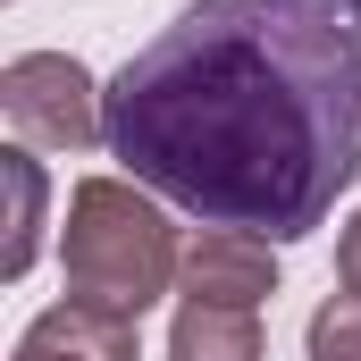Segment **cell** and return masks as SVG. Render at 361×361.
I'll return each mask as SVG.
<instances>
[{
  "label": "cell",
  "mask_w": 361,
  "mask_h": 361,
  "mask_svg": "<svg viewBox=\"0 0 361 361\" xmlns=\"http://www.w3.org/2000/svg\"><path fill=\"white\" fill-rule=\"evenodd\" d=\"M59 252H68V294L101 302V311H126V319H143L185 277V244L169 227V210L126 177H85L68 193Z\"/></svg>",
  "instance_id": "7a4b0ae2"
},
{
  "label": "cell",
  "mask_w": 361,
  "mask_h": 361,
  "mask_svg": "<svg viewBox=\"0 0 361 361\" xmlns=\"http://www.w3.org/2000/svg\"><path fill=\"white\" fill-rule=\"evenodd\" d=\"M0 177H8V202H17V227H8L0 269L25 277V269H34V252H42V169H34V152L17 143V152H0Z\"/></svg>",
  "instance_id": "52a82bcc"
},
{
  "label": "cell",
  "mask_w": 361,
  "mask_h": 361,
  "mask_svg": "<svg viewBox=\"0 0 361 361\" xmlns=\"http://www.w3.org/2000/svg\"><path fill=\"white\" fill-rule=\"evenodd\" d=\"M277 294V252L252 227H202L185 244V302H227V311H261Z\"/></svg>",
  "instance_id": "277c9868"
},
{
  "label": "cell",
  "mask_w": 361,
  "mask_h": 361,
  "mask_svg": "<svg viewBox=\"0 0 361 361\" xmlns=\"http://www.w3.org/2000/svg\"><path fill=\"white\" fill-rule=\"evenodd\" d=\"M336 277H345V294H361V210H353V227L336 235Z\"/></svg>",
  "instance_id": "9c48e42d"
},
{
  "label": "cell",
  "mask_w": 361,
  "mask_h": 361,
  "mask_svg": "<svg viewBox=\"0 0 361 361\" xmlns=\"http://www.w3.org/2000/svg\"><path fill=\"white\" fill-rule=\"evenodd\" d=\"M8 361H143L135 345V319L126 311H101V302H51L25 336H17V353Z\"/></svg>",
  "instance_id": "5b68a950"
},
{
  "label": "cell",
  "mask_w": 361,
  "mask_h": 361,
  "mask_svg": "<svg viewBox=\"0 0 361 361\" xmlns=\"http://www.w3.org/2000/svg\"><path fill=\"white\" fill-rule=\"evenodd\" d=\"M261 311H227V302H185L169 328V361H261Z\"/></svg>",
  "instance_id": "8992f818"
},
{
  "label": "cell",
  "mask_w": 361,
  "mask_h": 361,
  "mask_svg": "<svg viewBox=\"0 0 361 361\" xmlns=\"http://www.w3.org/2000/svg\"><path fill=\"white\" fill-rule=\"evenodd\" d=\"M109 152L210 227L311 235L361 169V0H193L118 68Z\"/></svg>",
  "instance_id": "6da1fadb"
},
{
  "label": "cell",
  "mask_w": 361,
  "mask_h": 361,
  "mask_svg": "<svg viewBox=\"0 0 361 361\" xmlns=\"http://www.w3.org/2000/svg\"><path fill=\"white\" fill-rule=\"evenodd\" d=\"M0 109L25 143H51V152H85L109 143V92L92 85L68 51H25L0 68Z\"/></svg>",
  "instance_id": "3957f363"
},
{
  "label": "cell",
  "mask_w": 361,
  "mask_h": 361,
  "mask_svg": "<svg viewBox=\"0 0 361 361\" xmlns=\"http://www.w3.org/2000/svg\"><path fill=\"white\" fill-rule=\"evenodd\" d=\"M311 361H361V294H336L311 311Z\"/></svg>",
  "instance_id": "ba28073f"
}]
</instances>
